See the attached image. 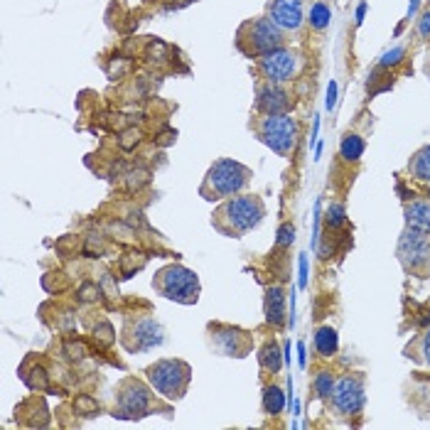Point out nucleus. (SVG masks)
I'll return each mask as SVG.
<instances>
[{"label":"nucleus","mask_w":430,"mask_h":430,"mask_svg":"<svg viewBox=\"0 0 430 430\" xmlns=\"http://www.w3.org/2000/svg\"><path fill=\"white\" fill-rule=\"evenodd\" d=\"M266 219V204L259 194H233V197L224 199L212 214V226L217 229L222 236L241 238L249 231L261 226Z\"/></svg>","instance_id":"nucleus-1"},{"label":"nucleus","mask_w":430,"mask_h":430,"mask_svg":"<svg viewBox=\"0 0 430 430\" xmlns=\"http://www.w3.org/2000/svg\"><path fill=\"white\" fill-rule=\"evenodd\" d=\"M251 177H254L251 167L241 165L231 158H222L207 170L202 185H199V194L207 202H224L233 194L244 192L251 185Z\"/></svg>","instance_id":"nucleus-2"},{"label":"nucleus","mask_w":430,"mask_h":430,"mask_svg":"<svg viewBox=\"0 0 430 430\" xmlns=\"http://www.w3.org/2000/svg\"><path fill=\"white\" fill-rule=\"evenodd\" d=\"M153 288H155L158 295L180 302V305H194L199 300V293H202L199 275L180 263L162 266L153 275Z\"/></svg>","instance_id":"nucleus-3"},{"label":"nucleus","mask_w":430,"mask_h":430,"mask_svg":"<svg viewBox=\"0 0 430 430\" xmlns=\"http://www.w3.org/2000/svg\"><path fill=\"white\" fill-rule=\"evenodd\" d=\"M236 47L238 52H244L246 57L259 59L263 54L285 47V32L268 15L256 17V20H246L236 32Z\"/></svg>","instance_id":"nucleus-4"},{"label":"nucleus","mask_w":430,"mask_h":430,"mask_svg":"<svg viewBox=\"0 0 430 430\" xmlns=\"http://www.w3.org/2000/svg\"><path fill=\"white\" fill-rule=\"evenodd\" d=\"M146 376L158 396L167 401H180L190 389L192 367L182 359H158L155 364L146 369Z\"/></svg>","instance_id":"nucleus-5"},{"label":"nucleus","mask_w":430,"mask_h":430,"mask_svg":"<svg viewBox=\"0 0 430 430\" xmlns=\"http://www.w3.org/2000/svg\"><path fill=\"white\" fill-rule=\"evenodd\" d=\"M256 138L268 146L275 155L280 158H293L298 148V135H300V125L295 118H291L288 114H275V116H263L256 121L254 125Z\"/></svg>","instance_id":"nucleus-6"},{"label":"nucleus","mask_w":430,"mask_h":430,"mask_svg":"<svg viewBox=\"0 0 430 430\" xmlns=\"http://www.w3.org/2000/svg\"><path fill=\"white\" fill-rule=\"evenodd\" d=\"M153 386H146L140 378H123L118 386H116V404H114V415L116 418H125V420H138L151 415L153 410H158V399L153 394Z\"/></svg>","instance_id":"nucleus-7"},{"label":"nucleus","mask_w":430,"mask_h":430,"mask_svg":"<svg viewBox=\"0 0 430 430\" xmlns=\"http://www.w3.org/2000/svg\"><path fill=\"white\" fill-rule=\"evenodd\" d=\"M165 342V330L162 325L151 317L148 312H135L125 317V325L121 330V344L128 352H148Z\"/></svg>","instance_id":"nucleus-8"},{"label":"nucleus","mask_w":430,"mask_h":430,"mask_svg":"<svg viewBox=\"0 0 430 430\" xmlns=\"http://www.w3.org/2000/svg\"><path fill=\"white\" fill-rule=\"evenodd\" d=\"M209 347L219 352L222 357H236L244 359L254 349V339L246 330L233 325H222V322H209L207 325Z\"/></svg>","instance_id":"nucleus-9"},{"label":"nucleus","mask_w":430,"mask_h":430,"mask_svg":"<svg viewBox=\"0 0 430 430\" xmlns=\"http://www.w3.org/2000/svg\"><path fill=\"white\" fill-rule=\"evenodd\" d=\"M399 261L406 270L420 273L430 266V233L406 226L399 238Z\"/></svg>","instance_id":"nucleus-10"},{"label":"nucleus","mask_w":430,"mask_h":430,"mask_svg":"<svg viewBox=\"0 0 430 430\" xmlns=\"http://www.w3.org/2000/svg\"><path fill=\"white\" fill-rule=\"evenodd\" d=\"M332 408L337 410V415H357L362 413L364 401H367V391H364V378L359 374H347L335 384V391L330 396Z\"/></svg>","instance_id":"nucleus-11"},{"label":"nucleus","mask_w":430,"mask_h":430,"mask_svg":"<svg viewBox=\"0 0 430 430\" xmlns=\"http://www.w3.org/2000/svg\"><path fill=\"white\" fill-rule=\"evenodd\" d=\"M256 69H259V74L263 77V82L285 84L298 74V69H300V59H298L295 52L280 47V49H275V52H268V54H263V57L256 59Z\"/></svg>","instance_id":"nucleus-12"},{"label":"nucleus","mask_w":430,"mask_h":430,"mask_svg":"<svg viewBox=\"0 0 430 430\" xmlns=\"http://www.w3.org/2000/svg\"><path fill=\"white\" fill-rule=\"evenodd\" d=\"M266 10L283 32H298L305 22V0H268Z\"/></svg>","instance_id":"nucleus-13"},{"label":"nucleus","mask_w":430,"mask_h":430,"mask_svg":"<svg viewBox=\"0 0 430 430\" xmlns=\"http://www.w3.org/2000/svg\"><path fill=\"white\" fill-rule=\"evenodd\" d=\"M291 93L285 91L280 84L263 82L256 89V109L263 116H275V114H288L291 109Z\"/></svg>","instance_id":"nucleus-14"},{"label":"nucleus","mask_w":430,"mask_h":430,"mask_svg":"<svg viewBox=\"0 0 430 430\" xmlns=\"http://www.w3.org/2000/svg\"><path fill=\"white\" fill-rule=\"evenodd\" d=\"M263 315H266V322H268V325H273V327L285 325V291H283V285H270V288H266Z\"/></svg>","instance_id":"nucleus-15"},{"label":"nucleus","mask_w":430,"mask_h":430,"mask_svg":"<svg viewBox=\"0 0 430 430\" xmlns=\"http://www.w3.org/2000/svg\"><path fill=\"white\" fill-rule=\"evenodd\" d=\"M406 226L418 229V231L430 233V202H410L406 204Z\"/></svg>","instance_id":"nucleus-16"},{"label":"nucleus","mask_w":430,"mask_h":430,"mask_svg":"<svg viewBox=\"0 0 430 430\" xmlns=\"http://www.w3.org/2000/svg\"><path fill=\"white\" fill-rule=\"evenodd\" d=\"M339 349V335L335 327L325 325L315 330V352L320 357H335Z\"/></svg>","instance_id":"nucleus-17"},{"label":"nucleus","mask_w":430,"mask_h":430,"mask_svg":"<svg viewBox=\"0 0 430 430\" xmlns=\"http://www.w3.org/2000/svg\"><path fill=\"white\" fill-rule=\"evenodd\" d=\"M259 364H261V369H266V371H270V374L280 371V367H283V352H280L275 339L263 342V347L259 349Z\"/></svg>","instance_id":"nucleus-18"},{"label":"nucleus","mask_w":430,"mask_h":430,"mask_svg":"<svg viewBox=\"0 0 430 430\" xmlns=\"http://www.w3.org/2000/svg\"><path fill=\"white\" fill-rule=\"evenodd\" d=\"M408 172L420 182H430V146L420 148L408 162Z\"/></svg>","instance_id":"nucleus-19"},{"label":"nucleus","mask_w":430,"mask_h":430,"mask_svg":"<svg viewBox=\"0 0 430 430\" xmlns=\"http://www.w3.org/2000/svg\"><path fill=\"white\" fill-rule=\"evenodd\" d=\"M364 140H362V135H357V133H347L342 138V143H339V155L344 158L347 162H357L359 158L364 155Z\"/></svg>","instance_id":"nucleus-20"},{"label":"nucleus","mask_w":430,"mask_h":430,"mask_svg":"<svg viewBox=\"0 0 430 430\" xmlns=\"http://www.w3.org/2000/svg\"><path fill=\"white\" fill-rule=\"evenodd\" d=\"M330 20H332V10L327 3H322V0L312 3V8L307 10V22H310L312 30H325L330 25Z\"/></svg>","instance_id":"nucleus-21"},{"label":"nucleus","mask_w":430,"mask_h":430,"mask_svg":"<svg viewBox=\"0 0 430 430\" xmlns=\"http://www.w3.org/2000/svg\"><path fill=\"white\" fill-rule=\"evenodd\" d=\"M285 408V396L278 386H263V410L268 415H278Z\"/></svg>","instance_id":"nucleus-22"},{"label":"nucleus","mask_w":430,"mask_h":430,"mask_svg":"<svg viewBox=\"0 0 430 430\" xmlns=\"http://www.w3.org/2000/svg\"><path fill=\"white\" fill-rule=\"evenodd\" d=\"M335 384H337L335 374L327 371V369H322V371L317 374L315 378H312V391L317 394V399L327 401V399L332 396V391H335Z\"/></svg>","instance_id":"nucleus-23"},{"label":"nucleus","mask_w":430,"mask_h":430,"mask_svg":"<svg viewBox=\"0 0 430 430\" xmlns=\"http://www.w3.org/2000/svg\"><path fill=\"white\" fill-rule=\"evenodd\" d=\"M347 224V212H344L342 204H332L330 209H327V226L330 229H339Z\"/></svg>","instance_id":"nucleus-24"},{"label":"nucleus","mask_w":430,"mask_h":430,"mask_svg":"<svg viewBox=\"0 0 430 430\" xmlns=\"http://www.w3.org/2000/svg\"><path fill=\"white\" fill-rule=\"evenodd\" d=\"M415 347H418V354H413V359H418V362H423L430 367V327L418 337Z\"/></svg>","instance_id":"nucleus-25"},{"label":"nucleus","mask_w":430,"mask_h":430,"mask_svg":"<svg viewBox=\"0 0 430 430\" xmlns=\"http://www.w3.org/2000/svg\"><path fill=\"white\" fill-rule=\"evenodd\" d=\"M404 57H406L404 47H394V49H389V52L381 54V59H378V67H396V64H399Z\"/></svg>","instance_id":"nucleus-26"},{"label":"nucleus","mask_w":430,"mask_h":430,"mask_svg":"<svg viewBox=\"0 0 430 430\" xmlns=\"http://www.w3.org/2000/svg\"><path fill=\"white\" fill-rule=\"evenodd\" d=\"M295 241V226L293 224H280L278 226V238H275V244L278 246H291Z\"/></svg>","instance_id":"nucleus-27"},{"label":"nucleus","mask_w":430,"mask_h":430,"mask_svg":"<svg viewBox=\"0 0 430 430\" xmlns=\"http://www.w3.org/2000/svg\"><path fill=\"white\" fill-rule=\"evenodd\" d=\"M418 35H420V40H425V42L430 40V10H425L423 15H420V20H418Z\"/></svg>","instance_id":"nucleus-28"},{"label":"nucleus","mask_w":430,"mask_h":430,"mask_svg":"<svg viewBox=\"0 0 430 430\" xmlns=\"http://www.w3.org/2000/svg\"><path fill=\"white\" fill-rule=\"evenodd\" d=\"M335 104H337V82H330V86H327V109H335Z\"/></svg>","instance_id":"nucleus-29"},{"label":"nucleus","mask_w":430,"mask_h":430,"mask_svg":"<svg viewBox=\"0 0 430 430\" xmlns=\"http://www.w3.org/2000/svg\"><path fill=\"white\" fill-rule=\"evenodd\" d=\"M305 283H307V261H305V256L300 259V285L305 288Z\"/></svg>","instance_id":"nucleus-30"},{"label":"nucleus","mask_w":430,"mask_h":430,"mask_svg":"<svg viewBox=\"0 0 430 430\" xmlns=\"http://www.w3.org/2000/svg\"><path fill=\"white\" fill-rule=\"evenodd\" d=\"M364 15H367V3H362V6L357 8V25L364 22Z\"/></svg>","instance_id":"nucleus-31"},{"label":"nucleus","mask_w":430,"mask_h":430,"mask_svg":"<svg viewBox=\"0 0 430 430\" xmlns=\"http://www.w3.org/2000/svg\"><path fill=\"white\" fill-rule=\"evenodd\" d=\"M418 6H420V0H410V6H408V20L415 15V10H418Z\"/></svg>","instance_id":"nucleus-32"},{"label":"nucleus","mask_w":430,"mask_h":430,"mask_svg":"<svg viewBox=\"0 0 430 430\" xmlns=\"http://www.w3.org/2000/svg\"><path fill=\"white\" fill-rule=\"evenodd\" d=\"M298 352H300V367H305L307 364V357H305V344H298Z\"/></svg>","instance_id":"nucleus-33"},{"label":"nucleus","mask_w":430,"mask_h":430,"mask_svg":"<svg viewBox=\"0 0 430 430\" xmlns=\"http://www.w3.org/2000/svg\"><path fill=\"white\" fill-rule=\"evenodd\" d=\"M399 194H401V197H404V199H410V197H413V192H410V190H406L404 185H399Z\"/></svg>","instance_id":"nucleus-34"},{"label":"nucleus","mask_w":430,"mask_h":430,"mask_svg":"<svg viewBox=\"0 0 430 430\" xmlns=\"http://www.w3.org/2000/svg\"><path fill=\"white\" fill-rule=\"evenodd\" d=\"M423 72H425V77H428V79H430V57H428V62H425Z\"/></svg>","instance_id":"nucleus-35"},{"label":"nucleus","mask_w":430,"mask_h":430,"mask_svg":"<svg viewBox=\"0 0 430 430\" xmlns=\"http://www.w3.org/2000/svg\"><path fill=\"white\" fill-rule=\"evenodd\" d=\"M428 197H430V190H428Z\"/></svg>","instance_id":"nucleus-36"}]
</instances>
